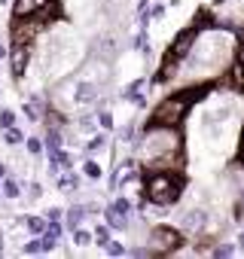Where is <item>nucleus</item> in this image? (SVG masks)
Segmentation results:
<instances>
[{
	"label": "nucleus",
	"mask_w": 244,
	"mask_h": 259,
	"mask_svg": "<svg viewBox=\"0 0 244 259\" xmlns=\"http://www.w3.org/2000/svg\"><path fill=\"white\" fill-rule=\"evenodd\" d=\"M25 144H28V153H31V156H40V153H43V141H40V138H28Z\"/></svg>",
	"instance_id": "obj_22"
},
{
	"label": "nucleus",
	"mask_w": 244,
	"mask_h": 259,
	"mask_svg": "<svg viewBox=\"0 0 244 259\" xmlns=\"http://www.w3.org/2000/svg\"><path fill=\"white\" fill-rule=\"evenodd\" d=\"M4 195H7V198H19V195H22L19 180H7V183H4Z\"/></svg>",
	"instance_id": "obj_18"
},
{
	"label": "nucleus",
	"mask_w": 244,
	"mask_h": 259,
	"mask_svg": "<svg viewBox=\"0 0 244 259\" xmlns=\"http://www.w3.org/2000/svg\"><path fill=\"white\" fill-rule=\"evenodd\" d=\"M195 40H198V28H186L177 40H174V49H171V55L180 61V58H186L192 49H195Z\"/></svg>",
	"instance_id": "obj_6"
},
{
	"label": "nucleus",
	"mask_w": 244,
	"mask_h": 259,
	"mask_svg": "<svg viewBox=\"0 0 244 259\" xmlns=\"http://www.w3.org/2000/svg\"><path fill=\"white\" fill-rule=\"evenodd\" d=\"M95 92H98L95 82H79L76 85V101L79 104H89V101H95Z\"/></svg>",
	"instance_id": "obj_11"
},
{
	"label": "nucleus",
	"mask_w": 244,
	"mask_h": 259,
	"mask_svg": "<svg viewBox=\"0 0 244 259\" xmlns=\"http://www.w3.org/2000/svg\"><path fill=\"white\" fill-rule=\"evenodd\" d=\"M110 207H116V210H122V213H129V210H132V204H129L126 198H116V201H113Z\"/></svg>",
	"instance_id": "obj_30"
},
{
	"label": "nucleus",
	"mask_w": 244,
	"mask_h": 259,
	"mask_svg": "<svg viewBox=\"0 0 244 259\" xmlns=\"http://www.w3.org/2000/svg\"><path fill=\"white\" fill-rule=\"evenodd\" d=\"M147 241H150V253H153V256H168V253H177V250H180L183 235H180L177 229H171V226H156V229L147 235Z\"/></svg>",
	"instance_id": "obj_4"
},
{
	"label": "nucleus",
	"mask_w": 244,
	"mask_h": 259,
	"mask_svg": "<svg viewBox=\"0 0 244 259\" xmlns=\"http://www.w3.org/2000/svg\"><path fill=\"white\" fill-rule=\"evenodd\" d=\"M141 16H147V19H162V16H165V7L156 4V7H150V13H141Z\"/></svg>",
	"instance_id": "obj_25"
},
{
	"label": "nucleus",
	"mask_w": 244,
	"mask_h": 259,
	"mask_svg": "<svg viewBox=\"0 0 244 259\" xmlns=\"http://www.w3.org/2000/svg\"><path fill=\"white\" fill-rule=\"evenodd\" d=\"M4 174H7V165H4V162H0V177H4Z\"/></svg>",
	"instance_id": "obj_34"
},
{
	"label": "nucleus",
	"mask_w": 244,
	"mask_h": 259,
	"mask_svg": "<svg viewBox=\"0 0 244 259\" xmlns=\"http://www.w3.org/2000/svg\"><path fill=\"white\" fill-rule=\"evenodd\" d=\"M101 147H104V138H101V135H98V138H92V141H89V144H86V153H98V150H101Z\"/></svg>",
	"instance_id": "obj_26"
},
{
	"label": "nucleus",
	"mask_w": 244,
	"mask_h": 259,
	"mask_svg": "<svg viewBox=\"0 0 244 259\" xmlns=\"http://www.w3.org/2000/svg\"><path fill=\"white\" fill-rule=\"evenodd\" d=\"M4 141H7V147H16V144H25V135L16 125H10V128H4Z\"/></svg>",
	"instance_id": "obj_14"
},
{
	"label": "nucleus",
	"mask_w": 244,
	"mask_h": 259,
	"mask_svg": "<svg viewBox=\"0 0 244 259\" xmlns=\"http://www.w3.org/2000/svg\"><path fill=\"white\" fill-rule=\"evenodd\" d=\"M16 125V113L13 110H0V128H10Z\"/></svg>",
	"instance_id": "obj_21"
},
{
	"label": "nucleus",
	"mask_w": 244,
	"mask_h": 259,
	"mask_svg": "<svg viewBox=\"0 0 244 259\" xmlns=\"http://www.w3.org/2000/svg\"><path fill=\"white\" fill-rule=\"evenodd\" d=\"M25 226H28L34 235H43V232H46V220H43V217H28Z\"/></svg>",
	"instance_id": "obj_16"
},
{
	"label": "nucleus",
	"mask_w": 244,
	"mask_h": 259,
	"mask_svg": "<svg viewBox=\"0 0 244 259\" xmlns=\"http://www.w3.org/2000/svg\"><path fill=\"white\" fill-rule=\"evenodd\" d=\"M107 223L113 226V229H119V232H126L129 229V220H126V213H122V210H116V207H107Z\"/></svg>",
	"instance_id": "obj_9"
},
{
	"label": "nucleus",
	"mask_w": 244,
	"mask_h": 259,
	"mask_svg": "<svg viewBox=\"0 0 244 259\" xmlns=\"http://www.w3.org/2000/svg\"><path fill=\"white\" fill-rule=\"evenodd\" d=\"M238 241H241V250H244V232H241V238H238Z\"/></svg>",
	"instance_id": "obj_35"
},
{
	"label": "nucleus",
	"mask_w": 244,
	"mask_h": 259,
	"mask_svg": "<svg viewBox=\"0 0 244 259\" xmlns=\"http://www.w3.org/2000/svg\"><path fill=\"white\" fill-rule=\"evenodd\" d=\"M92 241H95V235H92L89 229H83V226H76V229H73V244L86 247V244H92Z\"/></svg>",
	"instance_id": "obj_15"
},
{
	"label": "nucleus",
	"mask_w": 244,
	"mask_h": 259,
	"mask_svg": "<svg viewBox=\"0 0 244 259\" xmlns=\"http://www.w3.org/2000/svg\"><path fill=\"white\" fill-rule=\"evenodd\" d=\"M40 113H43V107H40L37 101H28V104H25V116H28L31 122H37V119H40Z\"/></svg>",
	"instance_id": "obj_17"
},
{
	"label": "nucleus",
	"mask_w": 244,
	"mask_h": 259,
	"mask_svg": "<svg viewBox=\"0 0 244 259\" xmlns=\"http://www.w3.org/2000/svg\"><path fill=\"white\" fill-rule=\"evenodd\" d=\"M238 67H241V73H244V46L238 49Z\"/></svg>",
	"instance_id": "obj_33"
},
{
	"label": "nucleus",
	"mask_w": 244,
	"mask_h": 259,
	"mask_svg": "<svg viewBox=\"0 0 244 259\" xmlns=\"http://www.w3.org/2000/svg\"><path fill=\"white\" fill-rule=\"evenodd\" d=\"M232 253H235L232 244H220V247H214V256H232Z\"/></svg>",
	"instance_id": "obj_28"
},
{
	"label": "nucleus",
	"mask_w": 244,
	"mask_h": 259,
	"mask_svg": "<svg viewBox=\"0 0 244 259\" xmlns=\"http://www.w3.org/2000/svg\"><path fill=\"white\" fill-rule=\"evenodd\" d=\"M43 195V186L40 183H31V198H40Z\"/></svg>",
	"instance_id": "obj_31"
},
{
	"label": "nucleus",
	"mask_w": 244,
	"mask_h": 259,
	"mask_svg": "<svg viewBox=\"0 0 244 259\" xmlns=\"http://www.w3.org/2000/svg\"><path fill=\"white\" fill-rule=\"evenodd\" d=\"M141 89H144V82H141V79H138V82H132V85L126 89V101H132V104H138V107H141V104H144Z\"/></svg>",
	"instance_id": "obj_13"
},
{
	"label": "nucleus",
	"mask_w": 244,
	"mask_h": 259,
	"mask_svg": "<svg viewBox=\"0 0 244 259\" xmlns=\"http://www.w3.org/2000/svg\"><path fill=\"white\" fill-rule=\"evenodd\" d=\"M144 192H147V201L150 204H159V207H168L180 198L183 192V183L177 174L171 171H150L147 174V183H144Z\"/></svg>",
	"instance_id": "obj_2"
},
{
	"label": "nucleus",
	"mask_w": 244,
	"mask_h": 259,
	"mask_svg": "<svg viewBox=\"0 0 244 259\" xmlns=\"http://www.w3.org/2000/svg\"><path fill=\"white\" fill-rule=\"evenodd\" d=\"M186 110H189V98L168 95V98H162V101L156 104V110H153V125H168V128H177V125L183 122Z\"/></svg>",
	"instance_id": "obj_3"
},
{
	"label": "nucleus",
	"mask_w": 244,
	"mask_h": 259,
	"mask_svg": "<svg viewBox=\"0 0 244 259\" xmlns=\"http://www.w3.org/2000/svg\"><path fill=\"white\" fill-rule=\"evenodd\" d=\"M95 241H98L101 247H107V241H110V232H107V226H101V229H95Z\"/></svg>",
	"instance_id": "obj_23"
},
{
	"label": "nucleus",
	"mask_w": 244,
	"mask_h": 259,
	"mask_svg": "<svg viewBox=\"0 0 244 259\" xmlns=\"http://www.w3.org/2000/svg\"><path fill=\"white\" fill-rule=\"evenodd\" d=\"M58 189H67V192L76 189V177H73V174H61V177H58Z\"/></svg>",
	"instance_id": "obj_20"
},
{
	"label": "nucleus",
	"mask_w": 244,
	"mask_h": 259,
	"mask_svg": "<svg viewBox=\"0 0 244 259\" xmlns=\"http://www.w3.org/2000/svg\"><path fill=\"white\" fill-rule=\"evenodd\" d=\"M52 0H16L13 4V16L16 19H25V16H34L37 10H46Z\"/></svg>",
	"instance_id": "obj_7"
},
{
	"label": "nucleus",
	"mask_w": 244,
	"mask_h": 259,
	"mask_svg": "<svg viewBox=\"0 0 244 259\" xmlns=\"http://www.w3.org/2000/svg\"><path fill=\"white\" fill-rule=\"evenodd\" d=\"M25 253H28V256H34V253H43V244H40V238H37V241H31V244L25 247Z\"/></svg>",
	"instance_id": "obj_29"
},
{
	"label": "nucleus",
	"mask_w": 244,
	"mask_h": 259,
	"mask_svg": "<svg viewBox=\"0 0 244 259\" xmlns=\"http://www.w3.org/2000/svg\"><path fill=\"white\" fill-rule=\"evenodd\" d=\"M61 217H64V213H61V210H58V207H52V210H49V213H46V220H61Z\"/></svg>",
	"instance_id": "obj_32"
},
{
	"label": "nucleus",
	"mask_w": 244,
	"mask_h": 259,
	"mask_svg": "<svg viewBox=\"0 0 244 259\" xmlns=\"http://www.w3.org/2000/svg\"><path fill=\"white\" fill-rule=\"evenodd\" d=\"M64 217H67V220H64V223H67V229L73 232L76 226H83V217H86V204H73V207H70Z\"/></svg>",
	"instance_id": "obj_10"
},
{
	"label": "nucleus",
	"mask_w": 244,
	"mask_h": 259,
	"mask_svg": "<svg viewBox=\"0 0 244 259\" xmlns=\"http://www.w3.org/2000/svg\"><path fill=\"white\" fill-rule=\"evenodd\" d=\"M4 55H7V49H4V46H0V58H4Z\"/></svg>",
	"instance_id": "obj_36"
},
{
	"label": "nucleus",
	"mask_w": 244,
	"mask_h": 259,
	"mask_svg": "<svg viewBox=\"0 0 244 259\" xmlns=\"http://www.w3.org/2000/svg\"><path fill=\"white\" fill-rule=\"evenodd\" d=\"M46 28V22H40L37 16H25L13 22V46H31V40Z\"/></svg>",
	"instance_id": "obj_5"
},
{
	"label": "nucleus",
	"mask_w": 244,
	"mask_h": 259,
	"mask_svg": "<svg viewBox=\"0 0 244 259\" xmlns=\"http://www.w3.org/2000/svg\"><path fill=\"white\" fill-rule=\"evenodd\" d=\"M180 135L177 128H168V125H150L147 135L141 138V147H138V159L144 162L147 174L150 171H171V168H180L183 159H180Z\"/></svg>",
	"instance_id": "obj_1"
},
{
	"label": "nucleus",
	"mask_w": 244,
	"mask_h": 259,
	"mask_svg": "<svg viewBox=\"0 0 244 259\" xmlns=\"http://www.w3.org/2000/svg\"><path fill=\"white\" fill-rule=\"evenodd\" d=\"M205 220H208V217H205L201 210H192V213L183 220V229H189V232H198V229L205 226Z\"/></svg>",
	"instance_id": "obj_12"
},
{
	"label": "nucleus",
	"mask_w": 244,
	"mask_h": 259,
	"mask_svg": "<svg viewBox=\"0 0 244 259\" xmlns=\"http://www.w3.org/2000/svg\"><path fill=\"white\" fill-rule=\"evenodd\" d=\"M83 168H86V177H89V180H98V177H101V165H98V162H92V159H89Z\"/></svg>",
	"instance_id": "obj_19"
},
{
	"label": "nucleus",
	"mask_w": 244,
	"mask_h": 259,
	"mask_svg": "<svg viewBox=\"0 0 244 259\" xmlns=\"http://www.w3.org/2000/svg\"><path fill=\"white\" fill-rule=\"evenodd\" d=\"M241 168H244V150H241Z\"/></svg>",
	"instance_id": "obj_37"
},
{
	"label": "nucleus",
	"mask_w": 244,
	"mask_h": 259,
	"mask_svg": "<svg viewBox=\"0 0 244 259\" xmlns=\"http://www.w3.org/2000/svg\"><path fill=\"white\" fill-rule=\"evenodd\" d=\"M98 122H101V128H113V116H110L107 110H101V113H98Z\"/></svg>",
	"instance_id": "obj_27"
},
{
	"label": "nucleus",
	"mask_w": 244,
	"mask_h": 259,
	"mask_svg": "<svg viewBox=\"0 0 244 259\" xmlns=\"http://www.w3.org/2000/svg\"><path fill=\"white\" fill-rule=\"evenodd\" d=\"M110 256H122V253H126V247H122V244H116V241H107V247H104Z\"/></svg>",
	"instance_id": "obj_24"
},
{
	"label": "nucleus",
	"mask_w": 244,
	"mask_h": 259,
	"mask_svg": "<svg viewBox=\"0 0 244 259\" xmlns=\"http://www.w3.org/2000/svg\"><path fill=\"white\" fill-rule=\"evenodd\" d=\"M28 67V46H16L13 49V76H22Z\"/></svg>",
	"instance_id": "obj_8"
}]
</instances>
